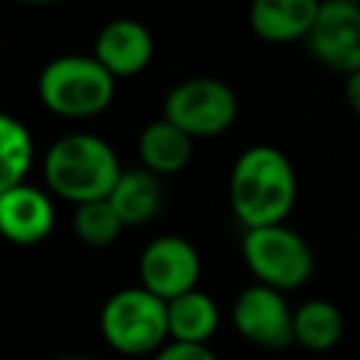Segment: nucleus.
Returning a JSON list of instances; mask_svg holds the SVG:
<instances>
[{
  "mask_svg": "<svg viewBox=\"0 0 360 360\" xmlns=\"http://www.w3.org/2000/svg\"><path fill=\"white\" fill-rule=\"evenodd\" d=\"M228 197L245 231L284 225L298 197V177L290 158L267 143L245 149L231 169Z\"/></svg>",
  "mask_w": 360,
  "mask_h": 360,
  "instance_id": "1",
  "label": "nucleus"
},
{
  "mask_svg": "<svg viewBox=\"0 0 360 360\" xmlns=\"http://www.w3.org/2000/svg\"><path fill=\"white\" fill-rule=\"evenodd\" d=\"M121 163L115 149L90 132H70L53 141L42 160V174L48 188L68 202H96L107 200L121 177Z\"/></svg>",
  "mask_w": 360,
  "mask_h": 360,
  "instance_id": "2",
  "label": "nucleus"
},
{
  "mask_svg": "<svg viewBox=\"0 0 360 360\" xmlns=\"http://www.w3.org/2000/svg\"><path fill=\"white\" fill-rule=\"evenodd\" d=\"M39 101L59 118H93L115 96V79L93 59L68 53L51 59L37 79Z\"/></svg>",
  "mask_w": 360,
  "mask_h": 360,
  "instance_id": "3",
  "label": "nucleus"
},
{
  "mask_svg": "<svg viewBox=\"0 0 360 360\" xmlns=\"http://www.w3.org/2000/svg\"><path fill=\"white\" fill-rule=\"evenodd\" d=\"M98 326L107 346L129 357L155 354L169 343L166 301L155 298L141 284L112 292L101 307Z\"/></svg>",
  "mask_w": 360,
  "mask_h": 360,
  "instance_id": "4",
  "label": "nucleus"
},
{
  "mask_svg": "<svg viewBox=\"0 0 360 360\" xmlns=\"http://www.w3.org/2000/svg\"><path fill=\"white\" fill-rule=\"evenodd\" d=\"M242 259L248 270L253 273L256 284L287 292L309 281L315 256L307 239L287 228V225H270V228H253L242 236Z\"/></svg>",
  "mask_w": 360,
  "mask_h": 360,
  "instance_id": "5",
  "label": "nucleus"
},
{
  "mask_svg": "<svg viewBox=\"0 0 360 360\" xmlns=\"http://www.w3.org/2000/svg\"><path fill=\"white\" fill-rule=\"evenodd\" d=\"M239 104L233 90L211 76H197L174 84L163 98V118L194 138H217L236 121Z\"/></svg>",
  "mask_w": 360,
  "mask_h": 360,
  "instance_id": "6",
  "label": "nucleus"
},
{
  "mask_svg": "<svg viewBox=\"0 0 360 360\" xmlns=\"http://www.w3.org/2000/svg\"><path fill=\"white\" fill-rule=\"evenodd\" d=\"M138 273H141V287L169 304L197 290L200 253L188 239L166 233V236L152 239L143 248L138 259Z\"/></svg>",
  "mask_w": 360,
  "mask_h": 360,
  "instance_id": "7",
  "label": "nucleus"
},
{
  "mask_svg": "<svg viewBox=\"0 0 360 360\" xmlns=\"http://www.w3.org/2000/svg\"><path fill=\"white\" fill-rule=\"evenodd\" d=\"M304 42L323 68L343 76L360 70V6L349 0L321 3Z\"/></svg>",
  "mask_w": 360,
  "mask_h": 360,
  "instance_id": "8",
  "label": "nucleus"
},
{
  "mask_svg": "<svg viewBox=\"0 0 360 360\" xmlns=\"http://www.w3.org/2000/svg\"><path fill=\"white\" fill-rule=\"evenodd\" d=\"M231 321L236 332L262 349H287L292 346V309L284 292L250 284L245 287L231 309Z\"/></svg>",
  "mask_w": 360,
  "mask_h": 360,
  "instance_id": "9",
  "label": "nucleus"
},
{
  "mask_svg": "<svg viewBox=\"0 0 360 360\" xmlns=\"http://www.w3.org/2000/svg\"><path fill=\"white\" fill-rule=\"evenodd\" d=\"M155 53V39L149 28L132 17L110 20L93 48V59L112 76V79H129L146 70Z\"/></svg>",
  "mask_w": 360,
  "mask_h": 360,
  "instance_id": "10",
  "label": "nucleus"
},
{
  "mask_svg": "<svg viewBox=\"0 0 360 360\" xmlns=\"http://www.w3.org/2000/svg\"><path fill=\"white\" fill-rule=\"evenodd\" d=\"M56 222L51 197L37 186H14L0 194V236L14 245L42 242Z\"/></svg>",
  "mask_w": 360,
  "mask_h": 360,
  "instance_id": "11",
  "label": "nucleus"
},
{
  "mask_svg": "<svg viewBox=\"0 0 360 360\" xmlns=\"http://www.w3.org/2000/svg\"><path fill=\"white\" fill-rule=\"evenodd\" d=\"M318 6L315 0H256L250 6V28L264 42L307 39Z\"/></svg>",
  "mask_w": 360,
  "mask_h": 360,
  "instance_id": "12",
  "label": "nucleus"
},
{
  "mask_svg": "<svg viewBox=\"0 0 360 360\" xmlns=\"http://www.w3.org/2000/svg\"><path fill=\"white\" fill-rule=\"evenodd\" d=\"M107 202L112 205V211L118 214L124 228H135V225H146L160 214L163 205V188L160 180L141 169H124L118 183L112 186Z\"/></svg>",
  "mask_w": 360,
  "mask_h": 360,
  "instance_id": "13",
  "label": "nucleus"
},
{
  "mask_svg": "<svg viewBox=\"0 0 360 360\" xmlns=\"http://www.w3.org/2000/svg\"><path fill=\"white\" fill-rule=\"evenodd\" d=\"M166 321H169L172 343L208 346L211 335L219 326V307L208 292H202L197 287V290L166 304Z\"/></svg>",
  "mask_w": 360,
  "mask_h": 360,
  "instance_id": "14",
  "label": "nucleus"
},
{
  "mask_svg": "<svg viewBox=\"0 0 360 360\" xmlns=\"http://www.w3.org/2000/svg\"><path fill=\"white\" fill-rule=\"evenodd\" d=\"M138 155L143 169L152 172L155 177L174 174L186 169L191 160V138L166 118H160L146 124L143 132L138 135Z\"/></svg>",
  "mask_w": 360,
  "mask_h": 360,
  "instance_id": "15",
  "label": "nucleus"
},
{
  "mask_svg": "<svg viewBox=\"0 0 360 360\" xmlns=\"http://www.w3.org/2000/svg\"><path fill=\"white\" fill-rule=\"evenodd\" d=\"M343 338V315L326 298H309L292 309V340L309 352H329Z\"/></svg>",
  "mask_w": 360,
  "mask_h": 360,
  "instance_id": "16",
  "label": "nucleus"
},
{
  "mask_svg": "<svg viewBox=\"0 0 360 360\" xmlns=\"http://www.w3.org/2000/svg\"><path fill=\"white\" fill-rule=\"evenodd\" d=\"M34 163V138L28 127L8 115L0 112V194L22 186L25 174L31 172Z\"/></svg>",
  "mask_w": 360,
  "mask_h": 360,
  "instance_id": "17",
  "label": "nucleus"
},
{
  "mask_svg": "<svg viewBox=\"0 0 360 360\" xmlns=\"http://www.w3.org/2000/svg\"><path fill=\"white\" fill-rule=\"evenodd\" d=\"M121 231H124V225L107 200L82 202L73 211V233L87 248H107L118 239Z\"/></svg>",
  "mask_w": 360,
  "mask_h": 360,
  "instance_id": "18",
  "label": "nucleus"
},
{
  "mask_svg": "<svg viewBox=\"0 0 360 360\" xmlns=\"http://www.w3.org/2000/svg\"><path fill=\"white\" fill-rule=\"evenodd\" d=\"M152 360H217L208 346H191V343H166L160 352H155Z\"/></svg>",
  "mask_w": 360,
  "mask_h": 360,
  "instance_id": "19",
  "label": "nucleus"
},
{
  "mask_svg": "<svg viewBox=\"0 0 360 360\" xmlns=\"http://www.w3.org/2000/svg\"><path fill=\"white\" fill-rule=\"evenodd\" d=\"M346 104L360 118V70H354V73L346 76Z\"/></svg>",
  "mask_w": 360,
  "mask_h": 360,
  "instance_id": "20",
  "label": "nucleus"
},
{
  "mask_svg": "<svg viewBox=\"0 0 360 360\" xmlns=\"http://www.w3.org/2000/svg\"><path fill=\"white\" fill-rule=\"evenodd\" d=\"M56 360H96V357H90V354H62Z\"/></svg>",
  "mask_w": 360,
  "mask_h": 360,
  "instance_id": "21",
  "label": "nucleus"
},
{
  "mask_svg": "<svg viewBox=\"0 0 360 360\" xmlns=\"http://www.w3.org/2000/svg\"><path fill=\"white\" fill-rule=\"evenodd\" d=\"M0 45H3V37H0Z\"/></svg>",
  "mask_w": 360,
  "mask_h": 360,
  "instance_id": "22",
  "label": "nucleus"
}]
</instances>
